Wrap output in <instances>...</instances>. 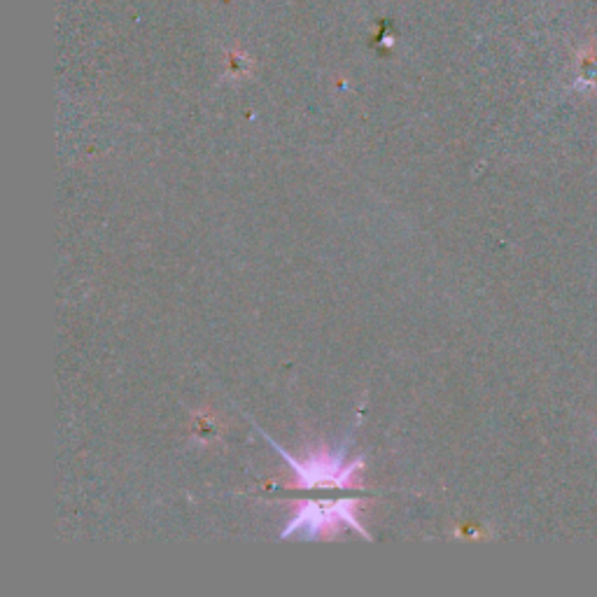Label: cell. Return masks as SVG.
<instances>
[{
    "instance_id": "6da1fadb",
    "label": "cell",
    "mask_w": 597,
    "mask_h": 597,
    "mask_svg": "<svg viewBox=\"0 0 597 597\" xmlns=\"http://www.w3.org/2000/svg\"><path fill=\"white\" fill-rule=\"evenodd\" d=\"M262 434L269 439V444L290 462L292 472L297 476V488H350L360 479L362 460H355L346 465V462H343L346 446H341L339 451H313L306 460H297L294 455L287 453L283 446H278L269 434Z\"/></svg>"
},
{
    "instance_id": "7a4b0ae2",
    "label": "cell",
    "mask_w": 597,
    "mask_h": 597,
    "mask_svg": "<svg viewBox=\"0 0 597 597\" xmlns=\"http://www.w3.org/2000/svg\"><path fill=\"white\" fill-rule=\"evenodd\" d=\"M357 500H327V502H299V509L290 525L283 530V539L292 535H304L306 539L325 537L329 532H339V523H346L348 528L360 532L364 539H369L367 530L357 521L355 509Z\"/></svg>"
}]
</instances>
